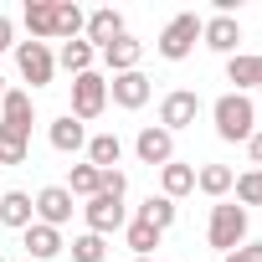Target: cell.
Listing matches in <instances>:
<instances>
[{
    "label": "cell",
    "mask_w": 262,
    "mask_h": 262,
    "mask_svg": "<svg viewBox=\"0 0 262 262\" xmlns=\"http://www.w3.org/2000/svg\"><path fill=\"white\" fill-rule=\"evenodd\" d=\"M211 123H216V139L247 144L257 134V103H252V93H221L211 103Z\"/></svg>",
    "instance_id": "6da1fadb"
},
{
    "label": "cell",
    "mask_w": 262,
    "mask_h": 262,
    "mask_svg": "<svg viewBox=\"0 0 262 262\" xmlns=\"http://www.w3.org/2000/svg\"><path fill=\"white\" fill-rule=\"evenodd\" d=\"M206 242L226 257V252H236L242 242H247V206H236V201H216L211 206V221H206Z\"/></svg>",
    "instance_id": "7a4b0ae2"
},
{
    "label": "cell",
    "mask_w": 262,
    "mask_h": 262,
    "mask_svg": "<svg viewBox=\"0 0 262 262\" xmlns=\"http://www.w3.org/2000/svg\"><path fill=\"white\" fill-rule=\"evenodd\" d=\"M201 21L206 16H195V11H180V16H170L165 21V31H160V57L165 62H185L190 52H195V41H201Z\"/></svg>",
    "instance_id": "3957f363"
},
{
    "label": "cell",
    "mask_w": 262,
    "mask_h": 262,
    "mask_svg": "<svg viewBox=\"0 0 262 262\" xmlns=\"http://www.w3.org/2000/svg\"><path fill=\"white\" fill-rule=\"evenodd\" d=\"M77 211H82V221H88L93 236H113V231L128 226V206H123V195H108V190H98V195L82 201Z\"/></svg>",
    "instance_id": "277c9868"
},
{
    "label": "cell",
    "mask_w": 262,
    "mask_h": 262,
    "mask_svg": "<svg viewBox=\"0 0 262 262\" xmlns=\"http://www.w3.org/2000/svg\"><path fill=\"white\" fill-rule=\"evenodd\" d=\"M103 108H108V77L103 72H82V77H72V118L77 123H93V118H103Z\"/></svg>",
    "instance_id": "5b68a950"
},
{
    "label": "cell",
    "mask_w": 262,
    "mask_h": 262,
    "mask_svg": "<svg viewBox=\"0 0 262 262\" xmlns=\"http://www.w3.org/2000/svg\"><path fill=\"white\" fill-rule=\"evenodd\" d=\"M16 72L31 82V88H47L57 77V52L47 41H16Z\"/></svg>",
    "instance_id": "8992f818"
},
{
    "label": "cell",
    "mask_w": 262,
    "mask_h": 262,
    "mask_svg": "<svg viewBox=\"0 0 262 262\" xmlns=\"http://www.w3.org/2000/svg\"><path fill=\"white\" fill-rule=\"evenodd\" d=\"M201 93H190V88H175V93H165L160 98V128L165 134H180V128H190L195 118H201Z\"/></svg>",
    "instance_id": "52a82bcc"
},
{
    "label": "cell",
    "mask_w": 262,
    "mask_h": 262,
    "mask_svg": "<svg viewBox=\"0 0 262 262\" xmlns=\"http://www.w3.org/2000/svg\"><path fill=\"white\" fill-rule=\"evenodd\" d=\"M149 98H155V82H149L144 72H118V77H108V103L123 108V113H139Z\"/></svg>",
    "instance_id": "ba28073f"
},
{
    "label": "cell",
    "mask_w": 262,
    "mask_h": 262,
    "mask_svg": "<svg viewBox=\"0 0 262 262\" xmlns=\"http://www.w3.org/2000/svg\"><path fill=\"white\" fill-rule=\"evenodd\" d=\"M31 206H36V221H41V226H57V231H62V226L72 221V211H77V201H72L67 185H41V190L31 195Z\"/></svg>",
    "instance_id": "9c48e42d"
},
{
    "label": "cell",
    "mask_w": 262,
    "mask_h": 262,
    "mask_svg": "<svg viewBox=\"0 0 262 262\" xmlns=\"http://www.w3.org/2000/svg\"><path fill=\"white\" fill-rule=\"evenodd\" d=\"M31 123H36L31 93H26V88H6V98H0V128H11V134L31 139Z\"/></svg>",
    "instance_id": "30bf717a"
},
{
    "label": "cell",
    "mask_w": 262,
    "mask_h": 262,
    "mask_svg": "<svg viewBox=\"0 0 262 262\" xmlns=\"http://www.w3.org/2000/svg\"><path fill=\"white\" fill-rule=\"evenodd\" d=\"M134 155H139V165L165 170V165L175 160V134H165L160 123H144V128H139V139H134Z\"/></svg>",
    "instance_id": "8fae6325"
},
{
    "label": "cell",
    "mask_w": 262,
    "mask_h": 262,
    "mask_svg": "<svg viewBox=\"0 0 262 262\" xmlns=\"http://www.w3.org/2000/svg\"><path fill=\"white\" fill-rule=\"evenodd\" d=\"M128 26H123V11H113V6H103V11H88V26H82V41L93 47V52H103L108 41H118Z\"/></svg>",
    "instance_id": "7c38bea8"
},
{
    "label": "cell",
    "mask_w": 262,
    "mask_h": 262,
    "mask_svg": "<svg viewBox=\"0 0 262 262\" xmlns=\"http://www.w3.org/2000/svg\"><path fill=\"white\" fill-rule=\"evenodd\" d=\"M201 41H206L211 52H221V57H236V47H242V21H236V16H206V21H201Z\"/></svg>",
    "instance_id": "4fadbf2b"
},
{
    "label": "cell",
    "mask_w": 262,
    "mask_h": 262,
    "mask_svg": "<svg viewBox=\"0 0 262 262\" xmlns=\"http://www.w3.org/2000/svg\"><path fill=\"white\" fill-rule=\"evenodd\" d=\"M21 247H26V262H52L57 252H67L62 231H57V226H41V221H31V226L21 231Z\"/></svg>",
    "instance_id": "5bb4252c"
},
{
    "label": "cell",
    "mask_w": 262,
    "mask_h": 262,
    "mask_svg": "<svg viewBox=\"0 0 262 262\" xmlns=\"http://www.w3.org/2000/svg\"><path fill=\"white\" fill-rule=\"evenodd\" d=\"M98 57H103V67H108L113 77H118V72H139V62H144V41L123 31V36H118V41H108Z\"/></svg>",
    "instance_id": "9a60e30c"
},
{
    "label": "cell",
    "mask_w": 262,
    "mask_h": 262,
    "mask_svg": "<svg viewBox=\"0 0 262 262\" xmlns=\"http://www.w3.org/2000/svg\"><path fill=\"white\" fill-rule=\"evenodd\" d=\"M47 144H52L57 155H77V149H88V123H77L72 113L52 118V123H47Z\"/></svg>",
    "instance_id": "2e32d148"
},
{
    "label": "cell",
    "mask_w": 262,
    "mask_h": 262,
    "mask_svg": "<svg viewBox=\"0 0 262 262\" xmlns=\"http://www.w3.org/2000/svg\"><path fill=\"white\" fill-rule=\"evenodd\" d=\"M31 41H57V0H26V11H21Z\"/></svg>",
    "instance_id": "e0dca14e"
},
{
    "label": "cell",
    "mask_w": 262,
    "mask_h": 262,
    "mask_svg": "<svg viewBox=\"0 0 262 262\" xmlns=\"http://www.w3.org/2000/svg\"><path fill=\"white\" fill-rule=\"evenodd\" d=\"M36 221V206L26 190H0V226H11V231H26Z\"/></svg>",
    "instance_id": "ac0fdd59"
},
{
    "label": "cell",
    "mask_w": 262,
    "mask_h": 262,
    "mask_svg": "<svg viewBox=\"0 0 262 262\" xmlns=\"http://www.w3.org/2000/svg\"><path fill=\"white\" fill-rule=\"evenodd\" d=\"M226 82H236L231 93H252V88L262 82V57H252V52L226 57Z\"/></svg>",
    "instance_id": "d6986e66"
},
{
    "label": "cell",
    "mask_w": 262,
    "mask_h": 262,
    "mask_svg": "<svg viewBox=\"0 0 262 262\" xmlns=\"http://www.w3.org/2000/svg\"><path fill=\"white\" fill-rule=\"evenodd\" d=\"M231 185H236V170H231V165H201V170H195V190L211 195V201H226Z\"/></svg>",
    "instance_id": "ffe728a7"
},
{
    "label": "cell",
    "mask_w": 262,
    "mask_h": 262,
    "mask_svg": "<svg viewBox=\"0 0 262 262\" xmlns=\"http://www.w3.org/2000/svg\"><path fill=\"white\" fill-rule=\"evenodd\" d=\"M190 190H195V165H185V160H170V165L160 170V195L180 201V195H190Z\"/></svg>",
    "instance_id": "44dd1931"
},
{
    "label": "cell",
    "mask_w": 262,
    "mask_h": 262,
    "mask_svg": "<svg viewBox=\"0 0 262 262\" xmlns=\"http://www.w3.org/2000/svg\"><path fill=\"white\" fill-rule=\"evenodd\" d=\"M118 160H123V139L118 134H93L88 139V165L93 170H118Z\"/></svg>",
    "instance_id": "7402d4cb"
},
{
    "label": "cell",
    "mask_w": 262,
    "mask_h": 262,
    "mask_svg": "<svg viewBox=\"0 0 262 262\" xmlns=\"http://www.w3.org/2000/svg\"><path fill=\"white\" fill-rule=\"evenodd\" d=\"M93 62H98V52L77 36V41H62V52H57V67H67L72 77H82V72H93Z\"/></svg>",
    "instance_id": "603a6c76"
},
{
    "label": "cell",
    "mask_w": 262,
    "mask_h": 262,
    "mask_svg": "<svg viewBox=\"0 0 262 262\" xmlns=\"http://www.w3.org/2000/svg\"><path fill=\"white\" fill-rule=\"evenodd\" d=\"M67 190H72V201H93V195L103 190V170H93L88 160H82V165H72V175H67Z\"/></svg>",
    "instance_id": "cb8c5ba5"
},
{
    "label": "cell",
    "mask_w": 262,
    "mask_h": 262,
    "mask_svg": "<svg viewBox=\"0 0 262 262\" xmlns=\"http://www.w3.org/2000/svg\"><path fill=\"white\" fill-rule=\"evenodd\" d=\"M160 236H165V231H155V226H149V221H139V216L123 226V242H128V252H134V257H149V252L160 247Z\"/></svg>",
    "instance_id": "d4e9b609"
},
{
    "label": "cell",
    "mask_w": 262,
    "mask_h": 262,
    "mask_svg": "<svg viewBox=\"0 0 262 262\" xmlns=\"http://www.w3.org/2000/svg\"><path fill=\"white\" fill-rule=\"evenodd\" d=\"M88 26V11L72 6V0H57V41H77Z\"/></svg>",
    "instance_id": "484cf974"
},
{
    "label": "cell",
    "mask_w": 262,
    "mask_h": 262,
    "mask_svg": "<svg viewBox=\"0 0 262 262\" xmlns=\"http://www.w3.org/2000/svg\"><path fill=\"white\" fill-rule=\"evenodd\" d=\"M139 221H149L155 231H170V226H175V201H170V195H149V201L139 206Z\"/></svg>",
    "instance_id": "4316f807"
},
{
    "label": "cell",
    "mask_w": 262,
    "mask_h": 262,
    "mask_svg": "<svg viewBox=\"0 0 262 262\" xmlns=\"http://www.w3.org/2000/svg\"><path fill=\"white\" fill-rule=\"evenodd\" d=\"M67 252H72V262H103V257H108V247H103V236H93V231H82V236H72V242H67Z\"/></svg>",
    "instance_id": "83f0119b"
},
{
    "label": "cell",
    "mask_w": 262,
    "mask_h": 262,
    "mask_svg": "<svg viewBox=\"0 0 262 262\" xmlns=\"http://www.w3.org/2000/svg\"><path fill=\"white\" fill-rule=\"evenodd\" d=\"M26 160H31V139L0 128V165H26Z\"/></svg>",
    "instance_id": "f1b7e54d"
},
{
    "label": "cell",
    "mask_w": 262,
    "mask_h": 262,
    "mask_svg": "<svg viewBox=\"0 0 262 262\" xmlns=\"http://www.w3.org/2000/svg\"><path fill=\"white\" fill-rule=\"evenodd\" d=\"M231 190H236V206H262V170H242Z\"/></svg>",
    "instance_id": "f546056e"
},
{
    "label": "cell",
    "mask_w": 262,
    "mask_h": 262,
    "mask_svg": "<svg viewBox=\"0 0 262 262\" xmlns=\"http://www.w3.org/2000/svg\"><path fill=\"white\" fill-rule=\"evenodd\" d=\"M221 262H262V242H242L236 252H226Z\"/></svg>",
    "instance_id": "4dcf8cb0"
},
{
    "label": "cell",
    "mask_w": 262,
    "mask_h": 262,
    "mask_svg": "<svg viewBox=\"0 0 262 262\" xmlns=\"http://www.w3.org/2000/svg\"><path fill=\"white\" fill-rule=\"evenodd\" d=\"M103 190L108 195H128V175L123 170H103Z\"/></svg>",
    "instance_id": "1f68e13d"
},
{
    "label": "cell",
    "mask_w": 262,
    "mask_h": 262,
    "mask_svg": "<svg viewBox=\"0 0 262 262\" xmlns=\"http://www.w3.org/2000/svg\"><path fill=\"white\" fill-rule=\"evenodd\" d=\"M6 52H16V26H11V16L0 11V57Z\"/></svg>",
    "instance_id": "d6a6232c"
},
{
    "label": "cell",
    "mask_w": 262,
    "mask_h": 262,
    "mask_svg": "<svg viewBox=\"0 0 262 262\" xmlns=\"http://www.w3.org/2000/svg\"><path fill=\"white\" fill-rule=\"evenodd\" d=\"M247 155H252V170H262V128L247 139Z\"/></svg>",
    "instance_id": "836d02e7"
},
{
    "label": "cell",
    "mask_w": 262,
    "mask_h": 262,
    "mask_svg": "<svg viewBox=\"0 0 262 262\" xmlns=\"http://www.w3.org/2000/svg\"><path fill=\"white\" fill-rule=\"evenodd\" d=\"M0 98H6V77H0Z\"/></svg>",
    "instance_id": "e575fe53"
},
{
    "label": "cell",
    "mask_w": 262,
    "mask_h": 262,
    "mask_svg": "<svg viewBox=\"0 0 262 262\" xmlns=\"http://www.w3.org/2000/svg\"><path fill=\"white\" fill-rule=\"evenodd\" d=\"M134 262H155V257H134Z\"/></svg>",
    "instance_id": "d590c367"
},
{
    "label": "cell",
    "mask_w": 262,
    "mask_h": 262,
    "mask_svg": "<svg viewBox=\"0 0 262 262\" xmlns=\"http://www.w3.org/2000/svg\"><path fill=\"white\" fill-rule=\"evenodd\" d=\"M257 93H262V82H257Z\"/></svg>",
    "instance_id": "8d00e7d4"
},
{
    "label": "cell",
    "mask_w": 262,
    "mask_h": 262,
    "mask_svg": "<svg viewBox=\"0 0 262 262\" xmlns=\"http://www.w3.org/2000/svg\"><path fill=\"white\" fill-rule=\"evenodd\" d=\"M0 262H6V257H0Z\"/></svg>",
    "instance_id": "74e56055"
}]
</instances>
